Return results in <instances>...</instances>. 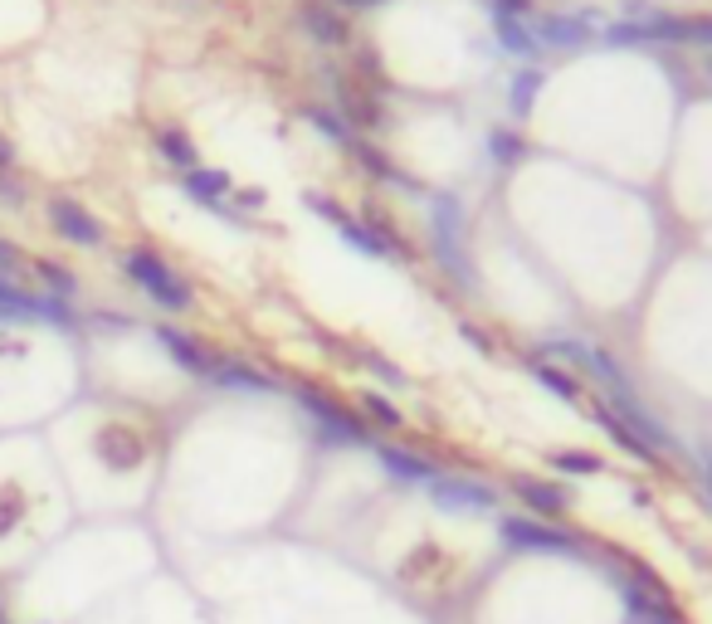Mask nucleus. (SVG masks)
Returning <instances> with one entry per match:
<instances>
[{"label":"nucleus","mask_w":712,"mask_h":624,"mask_svg":"<svg viewBox=\"0 0 712 624\" xmlns=\"http://www.w3.org/2000/svg\"><path fill=\"white\" fill-rule=\"evenodd\" d=\"M464 337H468V341H474V347H478V351H488V337H483V332H478V327H468V322H464Z\"/></svg>","instance_id":"nucleus-33"},{"label":"nucleus","mask_w":712,"mask_h":624,"mask_svg":"<svg viewBox=\"0 0 712 624\" xmlns=\"http://www.w3.org/2000/svg\"><path fill=\"white\" fill-rule=\"evenodd\" d=\"M497 10H503V15H527L532 0H497Z\"/></svg>","instance_id":"nucleus-31"},{"label":"nucleus","mask_w":712,"mask_h":624,"mask_svg":"<svg viewBox=\"0 0 712 624\" xmlns=\"http://www.w3.org/2000/svg\"><path fill=\"white\" fill-rule=\"evenodd\" d=\"M708 503H712V454H708Z\"/></svg>","instance_id":"nucleus-36"},{"label":"nucleus","mask_w":712,"mask_h":624,"mask_svg":"<svg viewBox=\"0 0 712 624\" xmlns=\"http://www.w3.org/2000/svg\"><path fill=\"white\" fill-rule=\"evenodd\" d=\"M488 152H493L497 166H517L527 156V142L517 132H507V127H497V132H488Z\"/></svg>","instance_id":"nucleus-20"},{"label":"nucleus","mask_w":712,"mask_h":624,"mask_svg":"<svg viewBox=\"0 0 712 624\" xmlns=\"http://www.w3.org/2000/svg\"><path fill=\"white\" fill-rule=\"evenodd\" d=\"M497 536H503L507 551H546V556H556V551H561V556H575V551H581L575 532L546 526V522H536V517H503Z\"/></svg>","instance_id":"nucleus-3"},{"label":"nucleus","mask_w":712,"mask_h":624,"mask_svg":"<svg viewBox=\"0 0 712 624\" xmlns=\"http://www.w3.org/2000/svg\"><path fill=\"white\" fill-rule=\"evenodd\" d=\"M678 44H698V49H712V15H698V20H678Z\"/></svg>","instance_id":"nucleus-24"},{"label":"nucleus","mask_w":712,"mask_h":624,"mask_svg":"<svg viewBox=\"0 0 712 624\" xmlns=\"http://www.w3.org/2000/svg\"><path fill=\"white\" fill-rule=\"evenodd\" d=\"M429 239L435 253L458 283H474V269L464 259V205L458 195H429Z\"/></svg>","instance_id":"nucleus-2"},{"label":"nucleus","mask_w":712,"mask_h":624,"mask_svg":"<svg viewBox=\"0 0 712 624\" xmlns=\"http://www.w3.org/2000/svg\"><path fill=\"white\" fill-rule=\"evenodd\" d=\"M591 419H595V425H600V429H605V434H610V439H614V444H620V448H624V454H634V458H644V464H653V448H649V444H644V439H639V434H634V429H630V425H624V419H620V415H614V410H610V405H600V400H595V410H591Z\"/></svg>","instance_id":"nucleus-13"},{"label":"nucleus","mask_w":712,"mask_h":624,"mask_svg":"<svg viewBox=\"0 0 712 624\" xmlns=\"http://www.w3.org/2000/svg\"><path fill=\"white\" fill-rule=\"evenodd\" d=\"M337 5H351V10H357V5H380V0H337Z\"/></svg>","instance_id":"nucleus-35"},{"label":"nucleus","mask_w":712,"mask_h":624,"mask_svg":"<svg viewBox=\"0 0 712 624\" xmlns=\"http://www.w3.org/2000/svg\"><path fill=\"white\" fill-rule=\"evenodd\" d=\"M0 200H5V205H25V185L10 181L5 171H0Z\"/></svg>","instance_id":"nucleus-28"},{"label":"nucleus","mask_w":712,"mask_h":624,"mask_svg":"<svg viewBox=\"0 0 712 624\" xmlns=\"http://www.w3.org/2000/svg\"><path fill=\"white\" fill-rule=\"evenodd\" d=\"M361 405H366L371 415H376V419H380V425H386V429H396V425H400V410L390 405L386 395H376V390H366V400H361Z\"/></svg>","instance_id":"nucleus-26"},{"label":"nucleus","mask_w":712,"mask_h":624,"mask_svg":"<svg viewBox=\"0 0 712 624\" xmlns=\"http://www.w3.org/2000/svg\"><path fill=\"white\" fill-rule=\"evenodd\" d=\"M15 166V146H10V136L0 132V171H10Z\"/></svg>","instance_id":"nucleus-32"},{"label":"nucleus","mask_w":712,"mask_h":624,"mask_svg":"<svg viewBox=\"0 0 712 624\" xmlns=\"http://www.w3.org/2000/svg\"><path fill=\"white\" fill-rule=\"evenodd\" d=\"M361 166H366L371 176H380V181L400 185V191H419V181H415V176L396 171V166H390V161H386V156H380V152H371V146H361Z\"/></svg>","instance_id":"nucleus-21"},{"label":"nucleus","mask_w":712,"mask_h":624,"mask_svg":"<svg viewBox=\"0 0 712 624\" xmlns=\"http://www.w3.org/2000/svg\"><path fill=\"white\" fill-rule=\"evenodd\" d=\"M15 269H20V249L10 239H0V278H10Z\"/></svg>","instance_id":"nucleus-29"},{"label":"nucleus","mask_w":712,"mask_h":624,"mask_svg":"<svg viewBox=\"0 0 712 624\" xmlns=\"http://www.w3.org/2000/svg\"><path fill=\"white\" fill-rule=\"evenodd\" d=\"M376 454H380V468H386L396 483H425L429 487L439 478V468L429 464L425 454H410V448H396V444H380Z\"/></svg>","instance_id":"nucleus-10"},{"label":"nucleus","mask_w":712,"mask_h":624,"mask_svg":"<svg viewBox=\"0 0 712 624\" xmlns=\"http://www.w3.org/2000/svg\"><path fill=\"white\" fill-rule=\"evenodd\" d=\"M298 405L312 415L322 444H371V429L361 419H351L337 400H327L322 390H298Z\"/></svg>","instance_id":"nucleus-4"},{"label":"nucleus","mask_w":712,"mask_h":624,"mask_svg":"<svg viewBox=\"0 0 712 624\" xmlns=\"http://www.w3.org/2000/svg\"><path fill=\"white\" fill-rule=\"evenodd\" d=\"M240 205H244V210H259V205H263V191H259V185H249V191H240Z\"/></svg>","instance_id":"nucleus-30"},{"label":"nucleus","mask_w":712,"mask_h":624,"mask_svg":"<svg viewBox=\"0 0 712 624\" xmlns=\"http://www.w3.org/2000/svg\"><path fill=\"white\" fill-rule=\"evenodd\" d=\"M215 386H224V390H254V395H273V380L263 376V370H254V366H244V361H224L220 356V366H215Z\"/></svg>","instance_id":"nucleus-14"},{"label":"nucleus","mask_w":712,"mask_h":624,"mask_svg":"<svg viewBox=\"0 0 712 624\" xmlns=\"http://www.w3.org/2000/svg\"><path fill=\"white\" fill-rule=\"evenodd\" d=\"M35 273L49 283V298H74V292H78V278H74L68 269H59V263L39 259V263H35Z\"/></svg>","instance_id":"nucleus-23"},{"label":"nucleus","mask_w":712,"mask_h":624,"mask_svg":"<svg viewBox=\"0 0 712 624\" xmlns=\"http://www.w3.org/2000/svg\"><path fill=\"white\" fill-rule=\"evenodd\" d=\"M185 195H191L195 205H205V210H224V195H230V171H210V166H195V171H185Z\"/></svg>","instance_id":"nucleus-12"},{"label":"nucleus","mask_w":712,"mask_h":624,"mask_svg":"<svg viewBox=\"0 0 712 624\" xmlns=\"http://www.w3.org/2000/svg\"><path fill=\"white\" fill-rule=\"evenodd\" d=\"M536 44H552V49H581L591 39V20L585 15H542L532 25Z\"/></svg>","instance_id":"nucleus-9"},{"label":"nucleus","mask_w":712,"mask_h":624,"mask_svg":"<svg viewBox=\"0 0 712 624\" xmlns=\"http://www.w3.org/2000/svg\"><path fill=\"white\" fill-rule=\"evenodd\" d=\"M429 503L439 507V512H493L497 507V493L488 483H474V478H454V473H439L435 483H429Z\"/></svg>","instance_id":"nucleus-5"},{"label":"nucleus","mask_w":712,"mask_h":624,"mask_svg":"<svg viewBox=\"0 0 712 624\" xmlns=\"http://www.w3.org/2000/svg\"><path fill=\"white\" fill-rule=\"evenodd\" d=\"M49 224H54L59 239L78 244V249H98V244H103V224H98L78 200H68V195H54V200H49Z\"/></svg>","instance_id":"nucleus-7"},{"label":"nucleus","mask_w":712,"mask_h":624,"mask_svg":"<svg viewBox=\"0 0 712 624\" xmlns=\"http://www.w3.org/2000/svg\"><path fill=\"white\" fill-rule=\"evenodd\" d=\"M156 146H161V156L171 166H181V171H195V166H200V152H195V142L181 132V127H161V132H156Z\"/></svg>","instance_id":"nucleus-16"},{"label":"nucleus","mask_w":712,"mask_h":624,"mask_svg":"<svg viewBox=\"0 0 712 624\" xmlns=\"http://www.w3.org/2000/svg\"><path fill=\"white\" fill-rule=\"evenodd\" d=\"M308 122L318 127L322 136H332V142H347V127H341V117L327 113V107H308Z\"/></svg>","instance_id":"nucleus-25"},{"label":"nucleus","mask_w":712,"mask_h":624,"mask_svg":"<svg viewBox=\"0 0 712 624\" xmlns=\"http://www.w3.org/2000/svg\"><path fill=\"white\" fill-rule=\"evenodd\" d=\"M302 20H308V29L322 39V44H327V39H332V44H341V39H347V29H341V20H337V15H327V10H322V5H308V10H302Z\"/></svg>","instance_id":"nucleus-22"},{"label":"nucleus","mask_w":712,"mask_h":624,"mask_svg":"<svg viewBox=\"0 0 712 624\" xmlns=\"http://www.w3.org/2000/svg\"><path fill=\"white\" fill-rule=\"evenodd\" d=\"M542 68H522V74L513 78V88H507V107H513L517 117H527L532 113V103H536V93H542Z\"/></svg>","instance_id":"nucleus-17"},{"label":"nucleus","mask_w":712,"mask_h":624,"mask_svg":"<svg viewBox=\"0 0 712 624\" xmlns=\"http://www.w3.org/2000/svg\"><path fill=\"white\" fill-rule=\"evenodd\" d=\"M513 493L522 497L532 512H542V517H556V512H566V507H571V493H566V487H556V483H542V478H522V473H517L513 478Z\"/></svg>","instance_id":"nucleus-11"},{"label":"nucleus","mask_w":712,"mask_h":624,"mask_svg":"<svg viewBox=\"0 0 712 624\" xmlns=\"http://www.w3.org/2000/svg\"><path fill=\"white\" fill-rule=\"evenodd\" d=\"M605 395H610V410H614V415H620L624 425H630L634 434H639L644 444L653 448V454H673V448H678V439H673L669 429H663L659 419H653L649 410L639 405V400H634V390H630V386H620V390H605Z\"/></svg>","instance_id":"nucleus-6"},{"label":"nucleus","mask_w":712,"mask_h":624,"mask_svg":"<svg viewBox=\"0 0 712 624\" xmlns=\"http://www.w3.org/2000/svg\"><path fill=\"white\" fill-rule=\"evenodd\" d=\"M122 273L146 292V298L156 302V308H166V312H185V308L195 302L181 273H176L171 263L156 259L152 249H127V253H122Z\"/></svg>","instance_id":"nucleus-1"},{"label":"nucleus","mask_w":712,"mask_h":624,"mask_svg":"<svg viewBox=\"0 0 712 624\" xmlns=\"http://www.w3.org/2000/svg\"><path fill=\"white\" fill-rule=\"evenodd\" d=\"M532 376H536V386H542V390H552V395H561V400H575V395H581V386H575V376H571V370H561V366H546V361H532Z\"/></svg>","instance_id":"nucleus-19"},{"label":"nucleus","mask_w":712,"mask_h":624,"mask_svg":"<svg viewBox=\"0 0 712 624\" xmlns=\"http://www.w3.org/2000/svg\"><path fill=\"white\" fill-rule=\"evenodd\" d=\"M649 624H683V620H673V610H659V614H653Z\"/></svg>","instance_id":"nucleus-34"},{"label":"nucleus","mask_w":712,"mask_h":624,"mask_svg":"<svg viewBox=\"0 0 712 624\" xmlns=\"http://www.w3.org/2000/svg\"><path fill=\"white\" fill-rule=\"evenodd\" d=\"M156 341H161V347L171 351L176 366L191 370V376H205V380H210V376H215V366H220V356H210V351H205L200 341L185 337V332H176V327H156Z\"/></svg>","instance_id":"nucleus-8"},{"label":"nucleus","mask_w":712,"mask_h":624,"mask_svg":"<svg viewBox=\"0 0 712 624\" xmlns=\"http://www.w3.org/2000/svg\"><path fill=\"white\" fill-rule=\"evenodd\" d=\"M546 464H552L556 473H581V478L605 473V458H600V454H585V448H556Z\"/></svg>","instance_id":"nucleus-18"},{"label":"nucleus","mask_w":712,"mask_h":624,"mask_svg":"<svg viewBox=\"0 0 712 624\" xmlns=\"http://www.w3.org/2000/svg\"><path fill=\"white\" fill-rule=\"evenodd\" d=\"M361 361H366V366L376 370L380 380H390V386H405V370H396V366H390L386 356H376V351H366V356H361Z\"/></svg>","instance_id":"nucleus-27"},{"label":"nucleus","mask_w":712,"mask_h":624,"mask_svg":"<svg viewBox=\"0 0 712 624\" xmlns=\"http://www.w3.org/2000/svg\"><path fill=\"white\" fill-rule=\"evenodd\" d=\"M493 35H497V44H503L507 54H517V58H532L536 49H542L532 29H527L517 15H503V10H493Z\"/></svg>","instance_id":"nucleus-15"}]
</instances>
